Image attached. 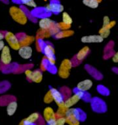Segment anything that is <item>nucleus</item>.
<instances>
[{"mask_svg":"<svg viewBox=\"0 0 118 125\" xmlns=\"http://www.w3.org/2000/svg\"><path fill=\"white\" fill-rule=\"evenodd\" d=\"M5 46V43L3 39V40H0V52L1 51V50L3 49Z\"/></svg>","mask_w":118,"mask_h":125,"instance_id":"obj_35","label":"nucleus"},{"mask_svg":"<svg viewBox=\"0 0 118 125\" xmlns=\"http://www.w3.org/2000/svg\"><path fill=\"white\" fill-rule=\"evenodd\" d=\"M50 90L51 92L53 101L55 102L58 107L63 105L65 99H64V97L63 96V95H62L60 90H58V89L54 88H51Z\"/></svg>","mask_w":118,"mask_h":125,"instance_id":"obj_14","label":"nucleus"},{"mask_svg":"<svg viewBox=\"0 0 118 125\" xmlns=\"http://www.w3.org/2000/svg\"><path fill=\"white\" fill-rule=\"evenodd\" d=\"M30 14L35 19H42L44 17H49L51 13L49 12L45 7H35L30 12Z\"/></svg>","mask_w":118,"mask_h":125,"instance_id":"obj_12","label":"nucleus"},{"mask_svg":"<svg viewBox=\"0 0 118 125\" xmlns=\"http://www.w3.org/2000/svg\"><path fill=\"white\" fill-rule=\"evenodd\" d=\"M4 35H5V32L0 31V40H3V39H4Z\"/></svg>","mask_w":118,"mask_h":125,"instance_id":"obj_36","label":"nucleus"},{"mask_svg":"<svg viewBox=\"0 0 118 125\" xmlns=\"http://www.w3.org/2000/svg\"><path fill=\"white\" fill-rule=\"evenodd\" d=\"M17 107H18V104L16 100L11 101L10 102H9L7 105V114L9 116H12L13 115H15V113L17 110Z\"/></svg>","mask_w":118,"mask_h":125,"instance_id":"obj_20","label":"nucleus"},{"mask_svg":"<svg viewBox=\"0 0 118 125\" xmlns=\"http://www.w3.org/2000/svg\"><path fill=\"white\" fill-rule=\"evenodd\" d=\"M4 39H5V41L8 44L9 47L12 50L18 51L19 48L21 47V45L19 43L17 35L11 31L5 32Z\"/></svg>","mask_w":118,"mask_h":125,"instance_id":"obj_5","label":"nucleus"},{"mask_svg":"<svg viewBox=\"0 0 118 125\" xmlns=\"http://www.w3.org/2000/svg\"><path fill=\"white\" fill-rule=\"evenodd\" d=\"M74 34V31L73 30H71L70 29L67 30H60L54 35V37L56 39H62V38H65V37H70Z\"/></svg>","mask_w":118,"mask_h":125,"instance_id":"obj_22","label":"nucleus"},{"mask_svg":"<svg viewBox=\"0 0 118 125\" xmlns=\"http://www.w3.org/2000/svg\"><path fill=\"white\" fill-rule=\"evenodd\" d=\"M43 102L44 103H45V104H51L53 102V96H52L51 92V90H49L47 93L45 95V96H44L43 98Z\"/></svg>","mask_w":118,"mask_h":125,"instance_id":"obj_29","label":"nucleus"},{"mask_svg":"<svg viewBox=\"0 0 118 125\" xmlns=\"http://www.w3.org/2000/svg\"><path fill=\"white\" fill-rule=\"evenodd\" d=\"M0 62L3 66H7L11 64L12 62V56L11 54V48L5 45L1 51L0 55Z\"/></svg>","mask_w":118,"mask_h":125,"instance_id":"obj_9","label":"nucleus"},{"mask_svg":"<svg viewBox=\"0 0 118 125\" xmlns=\"http://www.w3.org/2000/svg\"><path fill=\"white\" fill-rule=\"evenodd\" d=\"M55 24H56V22H54V21H52L51 19H49V17L42 18L38 22V25H39L40 30H48L49 32L52 28L54 26Z\"/></svg>","mask_w":118,"mask_h":125,"instance_id":"obj_10","label":"nucleus"},{"mask_svg":"<svg viewBox=\"0 0 118 125\" xmlns=\"http://www.w3.org/2000/svg\"><path fill=\"white\" fill-rule=\"evenodd\" d=\"M68 109V108H66V107L64 106V105H61V106H58V109H57V111H56V112H55V113H56V118H59V117H65Z\"/></svg>","mask_w":118,"mask_h":125,"instance_id":"obj_26","label":"nucleus"},{"mask_svg":"<svg viewBox=\"0 0 118 125\" xmlns=\"http://www.w3.org/2000/svg\"><path fill=\"white\" fill-rule=\"evenodd\" d=\"M16 35L18 37L21 46L30 45L35 40V38L33 36L28 35L24 33H19L18 34H16Z\"/></svg>","mask_w":118,"mask_h":125,"instance_id":"obj_11","label":"nucleus"},{"mask_svg":"<svg viewBox=\"0 0 118 125\" xmlns=\"http://www.w3.org/2000/svg\"><path fill=\"white\" fill-rule=\"evenodd\" d=\"M45 9L51 13L58 14L64 11V7L59 1V0H51L49 3L45 7Z\"/></svg>","mask_w":118,"mask_h":125,"instance_id":"obj_8","label":"nucleus"},{"mask_svg":"<svg viewBox=\"0 0 118 125\" xmlns=\"http://www.w3.org/2000/svg\"><path fill=\"white\" fill-rule=\"evenodd\" d=\"M73 67L71 60L64 59L60 64L58 70V74L62 79H67L70 74V70Z\"/></svg>","mask_w":118,"mask_h":125,"instance_id":"obj_4","label":"nucleus"},{"mask_svg":"<svg viewBox=\"0 0 118 125\" xmlns=\"http://www.w3.org/2000/svg\"><path fill=\"white\" fill-rule=\"evenodd\" d=\"M66 124V121L64 117H59L56 118L54 121H52L51 123L47 124V125H64Z\"/></svg>","mask_w":118,"mask_h":125,"instance_id":"obj_27","label":"nucleus"},{"mask_svg":"<svg viewBox=\"0 0 118 125\" xmlns=\"http://www.w3.org/2000/svg\"><path fill=\"white\" fill-rule=\"evenodd\" d=\"M23 123V125H36V123H31V122H28V121H26V120H22V121Z\"/></svg>","mask_w":118,"mask_h":125,"instance_id":"obj_34","label":"nucleus"},{"mask_svg":"<svg viewBox=\"0 0 118 125\" xmlns=\"http://www.w3.org/2000/svg\"><path fill=\"white\" fill-rule=\"evenodd\" d=\"M57 26H58V29L60 30H70L71 28L70 25H68L65 23L62 22H60L56 23Z\"/></svg>","mask_w":118,"mask_h":125,"instance_id":"obj_30","label":"nucleus"},{"mask_svg":"<svg viewBox=\"0 0 118 125\" xmlns=\"http://www.w3.org/2000/svg\"><path fill=\"white\" fill-rule=\"evenodd\" d=\"M82 1L85 6L91 9L98 8L100 3L98 0H83Z\"/></svg>","mask_w":118,"mask_h":125,"instance_id":"obj_24","label":"nucleus"},{"mask_svg":"<svg viewBox=\"0 0 118 125\" xmlns=\"http://www.w3.org/2000/svg\"><path fill=\"white\" fill-rule=\"evenodd\" d=\"M89 52H90V49L87 46H85L81 49L79 50L78 52L75 55L74 57L73 58L72 60H71L73 66H77L79 64H81L85 60V58L88 56Z\"/></svg>","mask_w":118,"mask_h":125,"instance_id":"obj_7","label":"nucleus"},{"mask_svg":"<svg viewBox=\"0 0 118 125\" xmlns=\"http://www.w3.org/2000/svg\"><path fill=\"white\" fill-rule=\"evenodd\" d=\"M90 102H91V109L96 113H105L107 111L106 103L102 99L95 97L93 98H91Z\"/></svg>","mask_w":118,"mask_h":125,"instance_id":"obj_6","label":"nucleus"},{"mask_svg":"<svg viewBox=\"0 0 118 125\" xmlns=\"http://www.w3.org/2000/svg\"><path fill=\"white\" fill-rule=\"evenodd\" d=\"M43 118L47 124L51 123L56 119V113L51 107H47L45 108L43 113Z\"/></svg>","mask_w":118,"mask_h":125,"instance_id":"obj_13","label":"nucleus"},{"mask_svg":"<svg viewBox=\"0 0 118 125\" xmlns=\"http://www.w3.org/2000/svg\"><path fill=\"white\" fill-rule=\"evenodd\" d=\"M104 39L99 34H97L83 36L81 38V41L83 43H100L103 42Z\"/></svg>","mask_w":118,"mask_h":125,"instance_id":"obj_16","label":"nucleus"},{"mask_svg":"<svg viewBox=\"0 0 118 125\" xmlns=\"http://www.w3.org/2000/svg\"><path fill=\"white\" fill-rule=\"evenodd\" d=\"M43 52L45 57L47 59L50 64L54 65L56 63V56H55V51L54 47L51 43L49 42H44L43 47L42 51Z\"/></svg>","mask_w":118,"mask_h":125,"instance_id":"obj_3","label":"nucleus"},{"mask_svg":"<svg viewBox=\"0 0 118 125\" xmlns=\"http://www.w3.org/2000/svg\"><path fill=\"white\" fill-rule=\"evenodd\" d=\"M97 90L100 94L103 96H108L110 94L109 90L103 85H98L97 87Z\"/></svg>","mask_w":118,"mask_h":125,"instance_id":"obj_28","label":"nucleus"},{"mask_svg":"<svg viewBox=\"0 0 118 125\" xmlns=\"http://www.w3.org/2000/svg\"><path fill=\"white\" fill-rule=\"evenodd\" d=\"M110 19L108 16H104L102 21V26H105L106 25H108L110 22Z\"/></svg>","mask_w":118,"mask_h":125,"instance_id":"obj_32","label":"nucleus"},{"mask_svg":"<svg viewBox=\"0 0 118 125\" xmlns=\"http://www.w3.org/2000/svg\"><path fill=\"white\" fill-rule=\"evenodd\" d=\"M85 94L84 92H81L79 90H77L75 88L74 90V94L67 98L64 102V105L66 108H71L74 105L77 104L79 101L82 100L83 97V95Z\"/></svg>","mask_w":118,"mask_h":125,"instance_id":"obj_2","label":"nucleus"},{"mask_svg":"<svg viewBox=\"0 0 118 125\" xmlns=\"http://www.w3.org/2000/svg\"><path fill=\"white\" fill-rule=\"evenodd\" d=\"M18 51H19V56L24 60L30 59L32 56V54H33V49L30 45L21 46Z\"/></svg>","mask_w":118,"mask_h":125,"instance_id":"obj_15","label":"nucleus"},{"mask_svg":"<svg viewBox=\"0 0 118 125\" xmlns=\"http://www.w3.org/2000/svg\"><path fill=\"white\" fill-rule=\"evenodd\" d=\"M93 85V82L92 81V80L87 79H85V80L79 82L77 84L75 88L79 91L85 92L90 90L92 88Z\"/></svg>","mask_w":118,"mask_h":125,"instance_id":"obj_17","label":"nucleus"},{"mask_svg":"<svg viewBox=\"0 0 118 125\" xmlns=\"http://www.w3.org/2000/svg\"><path fill=\"white\" fill-rule=\"evenodd\" d=\"M112 62H114V63H118V53L117 52H114V54L112 56Z\"/></svg>","mask_w":118,"mask_h":125,"instance_id":"obj_33","label":"nucleus"},{"mask_svg":"<svg viewBox=\"0 0 118 125\" xmlns=\"http://www.w3.org/2000/svg\"><path fill=\"white\" fill-rule=\"evenodd\" d=\"M98 1H99L100 3H101L102 1V0H98Z\"/></svg>","mask_w":118,"mask_h":125,"instance_id":"obj_37","label":"nucleus"},{"mask_svg":"<svg viewBox=\"0 0 118 125\" xmlns=\"http://www.w3.org/2000/svg\"><path fill=\"white\" fill-rule=\"evenodd\" d=\"M9 14L12 20L19 24L25 25L27 24L28 18L22 9L17 6L11 7L9 9Z\"/></svg>","mask_w":118,"mask_h":125,"instance_id":"obj_1","label":"nucleus"},{"mask_svg":"<svg viewBox=\"0 0 118 125\" xmlns=\"http://www.w3.org/2000/svg\"><path fill=\"white\" fill-rule=\"evenodd\" d=\"M62 22L68 25L72 26L73 23V19L71 16L67 12H62Z\"/></svg>","mask_w":118,"mask_h":125,"instance_id":"obj_25","label":"nucleus"},{"mask_svg":"<svg viewBox=\"0 0 118 125\" xmlns=\"http://www.w3.org/2000/svg\"><path fill=\"white\" fill-rule=\"evenodd\" d=\"M43 80V73L41 70H35L32 71L31 77L30 79V81L35 83H40Z\"/></svg>","mask_w":118,"mask_h":125,"instance_id":"obj_19","label":"nucleus"},{"mask_svg":"<svg viewBox=\"0 0 118 125\" xmlns=\"http://www.w3.org/2000/svg\"><path fill=\"white\" fill-rule=\"evenodd\" d=\"M69 111L73 116L79 122H83L87 119V115L84 111L79 108H69Z\"/></svg>","mask_w":118,"mask_h":125,"instance_id":"obj_18","label":"nucleus"},{"mask_svg":"<svg viewBox=\"0 0 118 125\" xmlns=\"http://www.w3.org/2000/svg\"><path fill=\"white\" fill-rule=\"evenodd\" d=\"M64 118H65L66 123H67L68 125H79V124H80V122L77 121L73 116L72 114L69 111V109H68L66 114V116H65Z\"/></svg>","mask_w":118,"mask_h":125,"instance_id":"obj_21","label":"nucleus"},{"mask_svg":"<svg viewBox=\"0 0 118 125\" xmlns=\"http://www.w3.org/2000/svg\"><path fill=\"white\" fill-rule=\"evenodd\" d=\"M12 1L16 3L24 5L27 7H32V8L37 7V4L34 0H12Z\"/></svg>","mask_w":118,"mask_h":125,"instance_id":"obj_23","label":"nucleus"},{"mask_svg":"<svg viewBox=\"0 0 118 125\" xmlns=\"http://www.w3.org/2000/svg\"><path fill=\"white\" fill-rule=\"evenodd\" d=\"M116 24V22L115 21H111L110 22L108 25H106L105 26H102L101 28V30H111L112 28H114Z\"/></svg>","mask_w":118,"mask_h":125,"instance_id":"obj_31","label":"nucleus"}]
</instances>
